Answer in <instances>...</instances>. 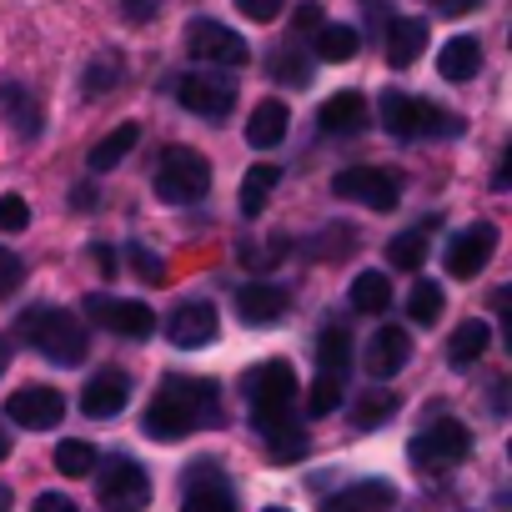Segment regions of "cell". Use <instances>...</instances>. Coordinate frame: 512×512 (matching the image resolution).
Masks as SVG:
<instances>
[{"label": "cell", "instance_id": "1", "mask_svg": "<svg viewBox=\"0 0 512 512\" xmlns=\"http://www.w3.org/2000/svg\"><path fill=\"white\" fill-rule=\"evenodd\" d=\"M221 422V387L206 377H166L161 392L151 397L141 427L156 442H176L196 427H216Z\"/></svg>", "mask_w": 512, "mask_h": 512}, {"label": "cell", "instance_id": "2", "mask_svg": "<svg viewBox=\"0 0 512 512\" xmlns=\"http://www.w3.org/2000/svg\"><path fill=\"white\" fill-rule=\"evenodd\" d=\"M241 392L251 402V427L256 432H272V427H287L292 422V402H297V372L287 357H272L262 367H251L241 377Z\"/></svg>", "mask_w": 512, "mask_h": 512}, {"label": "cell", "instance_id": "3", "mask_svg": "<svg viewBox=\"0 0 512 512\" xmlns=\"http://www.w3.org/2000/svg\"><path fill=\"white\" fill-rule=\"evenodd\" d=\"M16 332H21V342H31L36 352H46L56 367H81L86 352H91L86 327H81L71 312H61V307H31V312H21Z\"/></svg>", "mask_w": 512, "mask_h": 512}, {"label": "cell", "instance_id": "4", "mask_svg": "<svg viewBox=\"0 0 512 512\" xmlns=\"http://www.w3.org/2000/svg\"><path fill=\"white\" fill-rule=\"evenodd\" d=\"M382 126L387 136H462V116L427 101V96H407V91H387L382 96Z\"/></svg>", "mask_w": 512, "mask_h": 512}, {"label": "cell", "instance_id": "5", "mask_svg": "<svg viewBox=\"0 0 512 512\" xmlns=\"http://www.w3.org/2000/svg\"><path fill=\"white\" fill-rule=\"evenodd\" d=\"M156 196L171 201V206H186V201H201L211 191V161L191 146H166L161 161H156V176H151Z\"/></svg>", "mask_w": 512, "mask_h": 512}, {"label": "cell", "instance_id": "6", "mask_svg": "<svg viewBox=\"0 0 512 512\" xmlns=\"http://www.w3.org/2000/svg\"><path fill=\"white\" fill-rule=\"evenodd\" d=\"M467 447H472V432H467L457 417H442V422H432V427H422V432L412 437L407 457H412V467H422V472H447V467H457V462L467 457Z\"/></svg>", "mask_w": 512, "mask_h": 512}, {"label": "cell", "instance_id": "7", "mask_svg": "<svg viewBox=\"0 0 512 512\" xmlns=\"http://www.w3.org/2000/svg\"><path fill=\"white\" fill-rule=\"evenodd\" d=\"M96 497H101L106 512H146V502H151V477H146L141 462H131V457H111V462L101 467Z\"/></svg>", "mask_w": 512, "mask_h": 512}, {"label": "cell", "instance_id": "8", "mask_svg": "<svg viewBox=\"0 0 512 512\" xmlns=\"http://www.w3.org/2000/svg\"><path fill=\"white\" fill-rule=\"evenodd\" d=\"M332 191L342 201H362L372 211H392L397 196H402V176L397 171H382V166H347L332 176Z\"/></svg>", "mask_w": 512, "mask_h": 512}, {"label": "cell", "instance_id": "9", "mask_svg": "<svg viewBox=\"0 0 512 512\" xmlns=\"http://www.w3.org/2000/svg\"><path fill=\"white\" fill-rule=\"evenodd\" d=\"M86 317H96L111 337H126V342H146L156 332V312L146 302H131V297H106V292H91L86 297Z\"/></svg>", "mask_w": 512, "mask_h": 512}, {"label": "cell", "instance_id": "10", "mask_svg": "<svg viewBox=\"0 0 512 512\" xmlns=\"http://www.w3.org/2000/svg\"><path fill=\"white\" fill-rule=\"evenodd\" d=\"M186 51H191V61H206V66H246L251 61V46L231 31V26H221V21H191L186 26Z\"/></svg>", "mask_w": 512, "mask_h": 512}, {"label": "cell", "instance_id": "11", "mask_svg": "<svg viewBox=\"0 0 512 512\" xmlns=\"http://www.w3.org/2000/svg\"><path fill=\"white\" fill-rule=\"evenodd\" d=\"M492 251H497V226L492 221H472V226H462L452 241H447V277H457V282H472L487 262H492Z\"/></svg>", "mask_w": 512, "mask_h": 512}, {"label": "cell", "instance_id": "12", "mask_svg": "<svg viewBox=\"0 0 512 512\" xmlns=\"http://www.w3.org/2000/svg\"><path fill=\"white\" fill-rule=\"evenodd\" d=\"M176 101H181L186 111L206 116V121H221V116H231V106H236V81L211 76V71H191V76H181Z\"/></svg>", "mask_w": 512, "mask_h": 512}, {"label": "cell", "instance_id": "13", "mask_svg": "<svg viewBox=\"0 0 512 512\" xmlns=\"http://www.w3.org/2000/svg\"><path fill=\"white\" fill-rule=\"evenodd\" d=\"M6 412H11V422L16 427H26V432H51L61 417H66V397L56 392V387H21L11 402H6Z\"/></svg>", "mask_w": 512, "mask_h": 512}, {"label": "cell", "instance_id": "14", "mask_svg": "<svg viewBox=\"0 0 512 512\" xmlns=\"http://www.w3.org/2000/svg\"><path fill=\"white\" fill-rule=\"evenodd\" d=\"M216 332H221V322H216V307H211V302H181V307L166 317V337H171V347H181V352L211 347Z\"/></svg>", "mask_w": 512, "mask_h": 512}, {"label": "cell", "instance_id": "15", "mask_svg": "<svg viewBox=\"0 0 512 512\" xmlns=\"http://www.w3.org/2000/svg\"><path fill=\"white\" fill-rule=\"evenodd\" d=\"M181 512H236V497L221 482L216 462H196L186 472V502H181Z\"/></svg>", "mask_w": 512, "mask_h": 512}, {"label": "cell", "instance_id": "16", "mask_svg": "<svg viewBox=\"0 0 512 512\" xmlns=\"http://www.w3.org/2000/svg\"><path fill=\"white\" fill-rule=\"evenodd\" d=\"M287 307H292V297H287L282 287H272V282H246V287H236V312H241L246 327H277V322L287 317Z\"/></svg>", "mask_w": 512, "mask_h": 512}, {"label": "cell", "instance_id": "17", "mask_svg": "<svg viewBox=\"0 0 512 512\" xmlns=\"http://www.w3.org/2000/svg\"><path fill=\"white\" fill-rule=\"evenodd\" d=\"M131 402V377L126 372H96L86 387H81V412L106 422V417H121V407Z\"/></svg>", "mask_w": 512, "mask_h": 512}, {"label": "cell", "instance_id": "18", "mask_svg": "<svg viewBox=\"0 0 512 512\" xmlns=\"http://www.w3.org/2000/svg\"><path fill=\"white\" fill-rule=\"evenodd\" d=\"M392 502H397V487L382 482V477H367V482H352V487L332 492L322 502V512H392Z\"/></svg>", "mask_w": 512, "mask_h": 512}, {"label": "cell", "instance_id": "19", "mask_svg": "<svg viewBox=\"0 0 512 512\" xmlns=\"http://www.w3.org/2000/svg\"><path fill=\"white\" fill-rule=\"evenodd\" d=\"M407 362H412V337H407L402 327H382V332L367 342V357H362V367H367L372 377H397Z\"/></svg>", "mask_w": 512, "mask_h": 512}, {"label": "cell", "instance_id": "20", "mask_svg": "<svg viewBox=\"0 0 512 512\" xmlns=\"http://www.w3.org/2000/svg\"><path fill=\"white\" fill-rule=\"evenodd\" d=\"M317 126H322L327 136H357V131L367 126V101H362L357 91H337V96L322 101Z\"/></svg>", "mask_w": 512, "mask_h": 512}, {"label": "cell", "instance_id": "21", "mask_svg": "<svg viewBox=\"0 0 512 512\" xmlns=\"http://www.w3.org/2000/svg\"><path fill=\"white\" fill-rule=\"evenodd\" d=\"M287 126H292L287 101H262V106L251 111V121H246V141H251L256 151H272V146L287 141Z\"/></svg>", "mask_w": 512, "mask_h": 512}, {"label": "cell", "instance_id": "22", "mask_svg": "<svg viewBox=\"0 0 512 512\" xmlns=\"http://www.w3.org/2000/svg\"><path fill=\"white\" fill-rule=\"evenodd\" d=\"M477 71H482V46H477L472 36H452V41L437 51V76H442V81H457V86H462V81H472Z\"/></svg>", "mask_w": 512, "mask_h": 512}, {"label": "cell", "instance_id": "23", "mask_svg": "<svg viewBox=\"0 0 512 512\" xmlns=\"http://www.w3.org/2000/svg\"><path fill=\"white\" fill-rule=\"evenodd\" d=\"M427 51V21H392L387 26V66H397V71H407L417 56Z\"/></svg>", "mask_w": 512, "mask_h": 512}, {"label": "cell", "instance_id": "24", "mask_svg": "<svg viewBox=\"0 0 512 512\" xmlns=\"http://www.w3.org/2000/svg\"><path fill=\"white\" fill-rule=\"evenodd\" d=\"M0 111L11 116L16 136H41V101H36L21 81H6V86H0Z\"/></svg>", "mask_w": 512, "mask_h": 512}, {"label": "cell", "instance_id": "25", "mask_svg": "<svg viewBox=\"0 0 512 512\" xmlns=\"http://www.w3.org/2000/svg\"><path fill=\"white\" fill-rule=\"evenodd\" d=\"M277 186H282V171H277V166H267V161L251 166V171L241 176V196H236V201H241V216H262Z\"/></svg>", "mask_w": 512, "mask_h": 512}, {"label": "cell", "instance_id": "26", "mask_svg": "<svg viewBox=\"0 0 512 512\" xmlns=\"http://www.w3.org/2000/svg\"><path fill=\"white\" fill-rule=\"evenodd\" d=\"M347 297H352V312H362V317H382V312L392 307V282H387L382 272H357Z\"/></svg>", "mask_w": 512, "mask_h": 512}, {"label": "cell", "instance_id": "27", "mask_svg": "<svg viewBox=\"0 0 512 512\" xmlns=\"http://www.w3.org/2000/svg\"><path fill=\"white\" fill-rule=\"evenodd\" d=\"M487 342H492V327L472 317V322H462V327L452 332V342H447V362H452L457 372H467V367L487 352Z\"/></svg>", "mask_w": 512, "mask_h": 512}, {"label": "cell", "instance_id": "28", "mask_svg": "<svg viewBox=\"0 0 512 512\" xmlns=\"http://www.w3.org/2000/svg\"><path fill=\"white\" fill-rule=\"evenodd\" d=\"M136 141H141V126H136V121H121L111 136H101V141L91 146V171H111V166H121V161L131 156Z\"/></svg>", "mask_w": 512, "mask_h": 512}, {"label": "cell", "instance_id": "29", "mask_svg": "<svg viewBox=\"0 0 512 512\" xmlns=\"http://www.w3.org/2000/svg\"><path fill=\"white\" fill-rule=\"evenodd\" d=\"M357 51H362V36H357L352 26H317V56H322V61L342 66V61H352Z\"/></svg>", "mask_w": 512, "mask_h": 512}, {"label": "cell", "instance_id": "30", "mask_svg": "<svg viewBox=\"0 0 512 512\" xmlns=\"http://www.w3.org/2000/svg\"><path fill=\"white\" fill-rule=\"evenodd\" d=\"M121 76H126V61H121V51H101L91 66H86V96H106V91H116L121 86Z\"/></svg>", "mask_w": 512, "mask_h": 512}, {"label": "cell", "instance_id": "31", "mask_svg": "<svg viewBox=\"0 0 512 512\" xmlns=\"http://www.w3.org/2000/svg\"><path fill=\"white\" fill-rule=\"evenodd\" d=\"M392 412H397V397H392V392H382V387H372V392H362V397L352 402V422H357L362 432H372V427L392 422Z\"/></svg>", "mask_w": 512, "mask_h": 512}, {"label": "cell", "instance_id": "32", "mask_svg": "<svg viewBox=\"0 0 512 512\" xmlns=\"http://www.w3.org/2000/svg\"><path fill=\"white\" fill-rule=\"evenodd\" d=\"M262 442H267V457H272L277 467H287V462H302V457H307V432H302L297 422H287V427H272Z\"/></svg>", "mask_w": 512, "mask_h": 512}, {"label": "cell", "instance_id": "33", "mask_svg": "<svg viewBox=\"0 0 512 512\" xmlns=\"http://www.w3.org/2000/svg\"><path fill=\"white\" fill-rule=\"evenodd\" d=\"M442 312H447V292H442L437 282H417V287H412V297H407V317H412V322H422V327H432Z\"/></svg>", "mask_w": 512, "mask_h": 512}, {"label": "cell", "instance_id": "34", "mask_svg": "<svg viewBox=\"0 0 512 512\" xmlns=\"http://www.w3.org/2000/svg\"><path fill=\"white\" fill-rule=\"evenodd\" d=\"M317 357H322V372H327V377H342V372L352 367V337H347L342 327H327L322 342H317Z\"/></svg>", "mask_w": 512, "mask_h": 512}, {"label": "cell", "instance_id": "35", "mask_svg": "<svg viewBox=\"0 0 512 512\" xmlns=\"http://www.w3.org/2000/svg\"><path fill=\"white\" fill-rule=\"evenodd\" d=\"M387 262H392L397 272H417V267L427 262V236H422V231L392 236V241H387Z\"/></svg>", "mask_w": 512, "mask_h": 512}, {"label": "cell", "instance_id": "36", "mask_svg": "<svg viewBox=\"0 0 512 512\" xmlns=\"http://www.w3.org/2000/svg\"><path fill=\"white\" fill-rule=\"evenodd\" d=\"M56 472H61V477H86V472H96V447L81 442V437L61 442V447H56Z\"/></svg>", "mask_w": 512, "mask_h": 512}, {"label": "cell", "instance_id": "37", "mask_svg": "<svg viewBox=\"0 0 512 512\" xmlns=\"http://www.w3.org/2000/svg\"><path fill=\"white\" fill-rule=\"evenodd\" d=\"M337 407H342V377H327V372H322V377L312 382V392H307V412H312V417H332Z\"/></svg>", "mask_w": 512, "mask_h": 512}, {"label": "cell", "instance_id": "38", "mask_svg": "<svg viewBox=\"0 0 512 512\" xmlns=\"http://www.w3.org/2000/svg\"><path fill=\"white\" fill-rule=\"evenodd\" d=\"M272 76H277L282 86H307V81H312V66H307V56L292 46V51H277V56H272Z\"/></svg>", "mask_w": 512, "mask_h": 512}, {"label": "cell", "instance_id": "39", "mask_svg": "<svg viewBox=\"0 0 512 512\" xmlns=\"http://www.w3.org/2000/svg\"><path fill=\"white\" fill-rule=\"evenodd\" d=\"M31 226V201L26 196H16V191H6V196H0V231H26Z\"/></svg>", "mask_w": 512, "mask_h": 512}, {"label": "cell", "instance_id": "40", "mask_svg": "<svg viewBox=\"0 0 512 512\" xmlns=\"http://www.w3.org/2000/svg\"><path fill=\"white\" fill-rule=\"evenodd\" d=\"M131 267H136V277H146V282H166V262H161L146 241H131Z\"/></svg>", "mask_w": 512, "mask_h": 512}, {"label": "cell", "instance_id": "41", "mask_svg": "<svg viewBox=\"0 0 512 512\" xmlns=\"http://www.w3.org/2000/svg\"><path fill=\"white\" fill-rule=\"evenodd\" d=\"M236 11H241L246 21H256V26H272V21L287 11V0H236Z\"/></svg>", "mask_w": 512, "mask_h": 512}, {"label": "cell", "instance_id": "42", "mask_svg": "<svg viewBox=\"0 0 512 512\" xmlns=\"http://www.w3.org/2000/svg\"><path fill=\"white\" fill-rule=\"evenodd\" d=\"M21 277H26V267H21V256H16L11 246H0V297H11V292L21 287Z\"/></svg>", "mask_w": 512, "mask_h": 512}, {"label": "cell", "instance_id": "43", "mask_svg": "<svg viewBox=\"0 0 512 512\" xmlns=\"http://www.w3.org/2000/svg\"><path fill=\"white\" fill-rule=\"evenodd\" d=\"M31 512H76V502H71L66 492H41Z\"/></svg>", "mask_w": 512, "mask_h": 512}, {"label": "cell", "instance_id": "44", "mask_svg": "<svg viewBox=\"0 0 512 512\" xmlns=\"http://www.w3.org/2000/svg\"><path fill=\"white\" fill-rule=\"evenodd\" d=\"M427 6H432L437 16H467V11L482 6V0H427Z\"/></svg>", "mask_w": 512, "mask_h": 512}, {"label": "cell", "instance_id": "45", "mask_svg": "<svg viewBox=\"0 0 512 512\" xmlns=\"http://www.w3.org/2000/svg\"><path fill=\"white\" fill-rule=\"evenodd\" d=\"M292 26H297V36H307V31H317V26H322V6H302Z\"/></svg>", "mask_w": 512, "mask_h": 512}, {"label": "cell", "instance_id": "46", "mask_svg": "<svg viewBox=\"0 0 512 512\" xmlns=\"http://www.w3.org/2000/svg\"><path fill=\"white\" fill-rule=\"evenodd\" d=\"M121 11H126V21H151L156 16V0H126Z\"/></svg>", "mask_w": 512, "mask_h": 512}, {"label": "cell", "instance_id": "47", "mask_svg": "<svg viewBox=\"0 0 512 512\" xmlns=\"http://www.w3.org/2000/svg\"><path fill=\"white\" fill-rule=\"evenodd\" d=\"M71 206H76V211H91V206H96V191H91V186H76Z\"/></svg>", "mask_w": 512, "mask_h": 512}, {"label": "cell", "instance_id": "48", "mask_svg": "<svg viewBox=\"0 0 512 512\" xmlns=\"http://www.w3.org/2000/svg\"><path fill=\"white\" fill-rule=\"evenodd\" d=\"M96 267H101V272L111 277V272H116V251H106V246H96Z\"/></svg>", "mask_w": 512, "mask_h": 512}, {"label": "cell", "instance_id": "49", "mask_svg": "<svg viewBox=\"0 0 512 512\" xmlns=\"http://www.w3.org/2000/svg\"><path fill=\"white\" fill-rule=\"evenodd\" d=\"M6 362H11V342L0 337V372H6Z\"/></svg>", "mask_w": 512, "mask_h": 512}, {"label": "cell", "instance_id": "50", "mask_svg": "<svg viewBox=\"0 0 512 512\" xmlns=\"http://www.w3.org/2000/svg\"><path fill=\"white\" fill-rule=\"evenodd\" d=\"M0 457H11V432L0 427Z\"/></svg>", "mask_w": 512, "mask_h": 512}, {"label": "cell", "instance_id": "51", "mask_svg": "<svg viewBox=\"0 0 512 512\" xmlns=\"http://www.w3.org/2000/svg\"><path fill=\"white\" fill-rule=\"evenodd\" d=\"M0 512H11V487H0Z\"/></svg>", "mask_w": 512, "mask_h": 512}, {"label": "cell", "instance_id": "52", "mask_svg": "<svg viewBox=\"0 0 512 512\" xmlns=\"http://www.w3.org/2000/svg\"><path fill=\"white\" fill-rule=\"evenodd\" d=\"M267 512H287V507H267Z\"/></svg>", "mask_w": 512, "mask_h": 512}]
</instances>
